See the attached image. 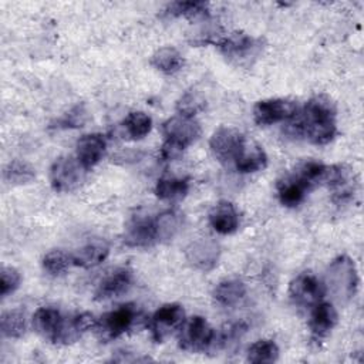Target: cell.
<instances>
[{
	"label": "cell",
	"mask_w": 364,
	"mask_h": 364,
	"mask_svg": "<svg viewBox=\"0 0 364 364\" xmlns=\"http://www.w3.org/2000/svg\"><path fill=\"white\" fill-rule=\"evenodd\" d=\"M336 105L330 97L318 94L289 119L287 129L293 135L303 136L314 145H326L337 134Z\"/></svg>",
	"instance_id": "6da1fadb"
},
{
	"label": "cell",
	"mask_w": 364,
	"mask_h": 364,
	"mask_svg": "<svg viewBox=\"0 0 364 364\" xmlns=\"http://www.w3.org/2000/svg\"><path fill=\"white\" fill-rule=\"evenodd\" d=\"M326 293H330L340 304L351 301L358 289V273L354 260L347 255H340L331 260L326 270Z\"/></svg>",
	"instance_id": "7a4b0ae2"
},
{
	"label": "cell",
	"mask_w": 364,
	"mask_h": 364,
	"mask_svg": "<svg viewBox=\"0 0 364 364\" xmlns=\"http://www.w3.org/2000/svg\"><path fill=\"white\" fill-rule=\"evenodd\" d=\"M200 125L193 117L175 115L162 124V134L165 136L161 155L164 159L178 158L185 148L192 145L200 136Z\"/></svg>",
	"instance_id": "3957f363"
},
{
	"label": "cell",
	"mask_w": 364,
	"mask_h": 364,
	"mask_svg": "<svg viewBox=\"0 0 364 364\" xmlns=\"http://www.w3.org/2000/svg\"><path fill=\"white\" fill-rule=\"evenodd\" d=\"M220 53L236 64H243L256 57L262 48V41L243 31H232L228 36H220L215 44Z\"/></svg>",
	"instance_id": "277c9868"
},
{
	"label": "cell",
	"mask_w": 364,
	"mask_h": 364,
	"mask_svg": "<svg viewBox=\"0 0 364 364\" xmlns=\"http://www.w3.org/2000/svg\"><path fill=\"white\" fill-rule=\"evenodd\" d=\"M87 169L73 156H58L50 168V183L55 192H70L78 188Z\"/></svg>",
	"instance_id": "5b68a950"
},
{
	"label": "cell",
	"mask_w": 364,
	"mask_h": 364,
	"mask_svg": "<svg viewBox=\"0 0 364 364\" xmlns=\"http://www.w3.org/2000/svg\"><path fill=\"white\" fill-rule=\"evenodd\" d=\"M245 142L246 138L239 129L232 127H219L209 139V148L218 162L228 165L235 162Z\"/></svg>",
	"instance_id": "8992f818"
},
{
	"label": "cell",
	"mask_w": 364,
	"mask_h": 364,
	"mask_svg": "<svg viewBox=\"0 0 364 364\" xmlns=\"http://www.w3.org/2000/svg\"><path fill=\"white\" fill-rule=\"evenodd\" d=\"M289 296L293 304L303 309H311L323 300L326 296V287L314 273L303 272L290 282Z\"/></svg>",
	"instance_id": "52a82bcc"
},
{
	"label": "cell",
	"mask_w": 364,
	"mask_h": 364,
	"mask_svg": "<svg viewBox=\"0 0 364 364\" xmlns=\"http://www.w3.org/2000/svg\"><path fill=\"white\" fill-rule=\"evenodd\" d=\"M136 309L132 304L119 306L98 318L95 331L102 341L114 340L127 333L136 321Z\"/></svg>",
	"instance_id": "ba28073f"
},
{
	"label": "cell",
	"mask_w": 364,
	"mask_h": 364,
	"mask_svg": "<svg viewBox=\"0 0 364 364\" xmlns=\"http://www.w3.org/2000/svg\"><path fill=\"white\" fill-rule=\"evenodd\" d=\"M179 333V347L191 353L208 351L215 331L202 316H193L182 324Z\"/></svg>",
	"instance_id": "9c48e42d"
},
{
	"label": "cell",
	"mask_w": 364,
	"mask_h": 364,
	"mask_svg": "<svg viewBox=\"0 0 364 364\" xmlns=\"http://www.w3.org/2000/svg\"><path fill=\"white\" fill-rule=\"evenodd\" d=\"M185 323V311L181 304L168 303L161 306L151 317L149 328L155 343H162L173 333L179 331Z\"/></svg>",
	"instance_id": "30bf717a"
},
{
	"label": "cell",
	"mask_w": 364,
	"mask_h": 364,
	"mask_svg": "<svg viewBox=\"0 0 364 364\" xmlns=\"http://www.w3.org/2000/svg\"><path fill=\"white\" fill-rule=\"evenodd\" d=\"M297 104L289 98L260 100L253 107V119L257 125L267 127L289 121L297 112Z\"/></svg>",
	"instance_id": "8fae6325"
},
{
	"label": "cell",
	"mask_w": 364,
	"mask_h": 364,
	"mask_svg": "<svg viewBox=\"0 0 364 364\" xmlns=\"http://www.w3.org/2000/svg\"><path fill=\"white\" fill-rule=\"evenodd\" d=\"M185 256L192 267L200 272H210L219 262L220 246L210 237H200L189 243Z\"/></svg>",
	"instance_id": "7c38bea8"
},
{
	"label": "cell",
	"mask_w": 364,
	"mask_h": 364,
	"mask_svg": "<svg viewBox=\"0 0 364 364\" xmlns=\"http://www.w3.org/2000/svg\"><path fill=\"white\" fill-rule=\"evenodd\" d=\"M65 321L67 320L54 307H40L31 318L36 333L54 344L63 343Z\"/></svg>",
	"instance_id": "4fadbf2b"
},
{
	"label": "cell",
	"mask_w": 364,
	"mask_h": 364,
	"mask_svg": "<svg viewBox=\"0 0 364 364\" xmlns=\"http://www.w3.org/2000/svg\"><path fill=\"white\" fill-rule=\"evenodd\" d=\"M338 320L337 310L328 301H318L316 306L311 307L309 328H310V338L313 343L320 344L323 343L333 331Z\"/></svg>",
	"instance_id": "5bb4252c"
},
{
	"label": "cell",
	"mask_w": 364,
	"mask_h": 364,
	"mask_svg": "<svg viewBox=\"0 0 364 364\" xmlns=\"http://www.w3.org/2000/svg\"><path fill=\"white\" fill-rule=\"evenodd\" d=\"M156 242L155 219L142 213L132 216L125 226L124 243L131 247H148Z\"/></svg>",
	"instance_id": "9a60e30c"
},
{
	"label": "cell",
	"mask_w": 364,
	"mask_h": 364,
	"mask_svg": "<svg viewBox=\"0 0 364 364\" xmlns=\"http://www.w3.org/2000/svg\"><path fill=\"white\" fill-rule=\"evenodd\" d=\"M132 284V272L127 267H118L102 277L98 283L94 299L95 300H109L119 297L129 290Z\"/></svg>",
	"instance_id": "2e32d148"
},
{
	"label": "cell",
	"mask_w": 364,
	"mask_h": 364,
	"mask_svg": "<svg viewBox=\"0 0 364 364\" xmlns=\"http://www.w3.org/2000/svg\"><path fill=\"white\" fill-rule=\"evenodd\" d=\"M107 141L102 134L92 132L82 135L75 145L78 162L88 171L94 168L105 155Z\"/></svg>",
	"instance_id": "e0dca14e"
},
{
	"label": "cell",
	"mask_w": 364,
	"mask_h": 364,
	"mask_svg": "<svg viewBox=\"0 0 364 364\" xmlns=\"http://www.w3.org/2000/svg\"><path fill=\"white\" fill-rule=\"evenodd\" d=\"M324 183L331 189L336 202H346L354 193L353 172L344 165H330Z\"/></svg>",
	"instance_id": "ac0fdd59"
},
{
	"label": "cell",
	"mask_w": 364,
	"mask_h": 364,
	"mask_svg": "<svg viewBox=\"0 0 364 364\" xmlns=\"http://www.w3.org/2000/svg\"><path fill=\"white\" fill-rule=\"evenodd\" d=\"M209 223L218 233L230 235L239 228V212L233 203L228 200H220L210 209Z\"/></svg>",
	"instance_id": "d6986e66"
},
{
	"label": "cell",
	"mask_w": 364,
	"mask_h": 364,
	"mask_svg": "<svg viewBox=\"0 0 364 364\" xmlns=\"http://www.w3.org/2000/svg\"><path fill=\"white\" fill-rule=\"evenodd\" d=\"M108 255H109V246L107 245V242L101 239H92L85 245H82L81 247H78L73 253L71 259H73V264L80 266L82 269H91L102 263L108 257Z\"/></svg>",
	"instance_id": "ffe728a7"
},
{
	"label": "cell",
	"mask_w": 364,
	"mask_h": 364,
	"mask_svg": "<svg viewBox=\"0 0 364 364\" xmlns=\"http://www.w3.org/2000/svg\"><path fill=\"white\" fill-rule=\"evenodd\" d=\"M233 164L239 172L252 173L266 168L267 155L259 144L246 141Z\"/></svg>",
	"instance_id": "44dd1931"
},
{
	"label": "cell",
	"mask_w": 364,
	"mask_h": 364,
	"mask_svg": "<svg viewBox=\"0 0 364 364\" xmlns=\"http://www.w3.org/2000/svg\"><path fill=\"white\" fill-rule=\"evenodd\" d=\"M310 189L306 183L294 173L284 176L277 182V196L283 206L296 208L299 206Z\"/></svg>",
	"instance_id": "7402d4cb"
},
{
	"label": "cell",
	"mask_w": 364,
	"mask_h": 364,
	"mask_svg": "<svg viewBox=\"0 0 364 364\" xmlns=\"http://www.w3.org/2000/svg\"><path fill=\"white\" fill-rule=\"evenodd\" d=\"M247 330V326L243 321H236V323H229L220 328L219 333H215L212 344L208 351H232L235 350L242 337L245 336Z\"/></svg>",
	"instance_id": "603a6c76"
},
{
	"label": "cell",
	"mask_w": 364,
	"mask_h": 364,
	"mask_svg": "<svg viewBox=\"0 0 364 364\" xmlns=\"http://www.w3.org/2000/svg\"><path fill=\"white\" fill-rule=\"evenodd\" d=\"M149 63L158 71H161L166 75H172V74H176L178 71H181L183 68L185 58L182 57V54L175 47L166 46V47L158 48L151 55Z\"/></svg>",
	"instance_id": "cb8c5ba5"
},
{
	"label": "cell",
	"mask_w": 364,
	"mask_h": 364,
	"mask_svg": "<svg viewBox=\"0 0 364 364\" xmlns=\"http://www.w3.org/2000/svg\"><path fill=\"white\" fill-rule=\"evenodd\" d=\"M246 296V284L239 279H225L213 289V299L225 307L237 304Z\"/></svg>",
	"instance_id": "d4e9b609"
},
{
	"label": "cell",
	"mask_w": 364,
	"mask_h": 364,
	"mask_svg": "<svg viewBox=\"0 0 364 364\" xmlns=\"http://www.w3.org/2000/svg\"><path fill=\"white\" fill-rule=\"evenodd\" d=\"M182 225H183V218L179 212L173 209L162 212L155 218L156 240L158 242L172 240L182 229Z\"/></svg>",
	"instance_id": "484cf974"
},
{
	"label": "cell",
	"mask_w": 364,
	"mask_h": 364,
	"mask_svg": "<svg viewBox=\"0 0 364 364\" xmlns=\"http://www.w3.org/2000/svg\"><path fill=\"white\" fill-rule=\"evenodd\" d=\"M189 192V181L185 178H161L155 185V195L168 202L183 199Z\"/></svg>",
	"instance_id": "4316f807"
},
{
	"label": "cell",
	"mask_w": 364,
	"mask_h": 364,
	"mask_svg": "<svg viewBox=\"0 0 364 364\" xmlns=\"http://www.w3.org/2000/svg\"><path fill=\"white\" fill-rule=\"evenodd\" d=\"M27 317L23 310H7L1 314L0 330L7 338H20L27 331Z\"/></svg>",
	"instance_id": "83f0119b"
},
{
	"label": "cell",
	"mask_w": 364,
	"mask_h": 364,
	"mask_svg": "<svg viewBox=\"0 0 364 364\" xmlns=\"http://www.w3.org/2000/svg\"><path fill=\"white\" fill-rule=\"evenodd\" d=\"M36 178V169L26 161L13 159L3 169V179L10 185H26Z\"/></svg>",
	"instance_id": "f1b7e54d"
},
{
	"label": "cell",
	"mask_w": 364,
	"mask_h": 364,
	"mask_svg": "<svg viewBox=\"0 0 364 364\" xmlns=\"http://www.w3.org/2000/svg\"><path fill=\"white\" fill-rule=\"evenodd\" d=\"M122 128L131 139H142L151 132L152 119L142 111H132L122 121Z\"/></svg>",
	"instance_id": "f546056e"
},
{
	"label": "cell",
	"mask_w": 364,
	"mask_h": 364,
	"mask_svg": "<svg viewBox=\"0 0 364 364\" xmlns=\"http://www.w3.org/2000/svg\"><path fill=\"white\" fill-rule=\"evenodd\" d=\"M279 360V347L273 340H257L247 350V361L253 364H270Z\"/></svg>",
	"instance_id": "4dcf8cb0"
},
{
	"label": "cell",
	"mask_w": 364,
	"mask_h": 364,
	"mask_svg": "<svg viewBox=\"0 0 364 364\" xmlns=\"http://www.w3.org/2000/svg\"><path fill=\"white\" fill-rule=\"evenodd\" d=\"M165 13L171 17H185L196 20L205 17L208 11V3L205 1H173L166 6Z\"/></svg>",
	"instance_id": "1f68e13d"
},
{
	"label": "cell",
	"mask_w": 364,
	"mask_h": 364,
	"mask_svg": "<svg viewBox=\"0 0 364 364\" xmlns=\"http://www.w3.org/2000/svg\"><path fill=\"white\" fill-rule=\"evenodd\" d=\"M71 264H73L71 256H68L63 250H50L48 253L44 255V257L41 260L43 270L47 274L54 276V277L64 274Z\"/></svg>",
	"instance_id": "d6a6232c"
},
{
	"label": "cell",
	"mask_w": 364,
	"mask_h": 364,
	"mask_svg": "<svg viewBox=\"0 0 364 364\" xmlns=\"http://www.w3.org/2000/svg\"><path fill=\"white\" fill-rule=\"evenodd\" d=\"M205 108V100L203 97L193 90L186 91L185 94L181 95V98L176 101V111L181 115H186V117H193L195 114H198L199 111H202Z\"/></svg>",
	"instance_id": "836d02e7"
},
{
	"label": "cell",
	"mask_w": 364,
	"mask_h": 364,
	"mask_svg": "<svg viewBox=\"0 0 364 364\" xmlns=\"http://www.w3.org/2000/svg\"><path fill=\"white\" fill-rule=\"evenodd\" d=\"M87 111L84 105H75L68 112H65L61 118L55 121L53 128L58 129H68V128H80L87 122Z\"/></svg>",
	"instance_id": "e575fe53"
},
{
	"label": "cell",
	"mask_w": 364,
	"mask_h": 364,
	"mask_svg": "<svg viewBox=\"0 0 364 364\" xmlns=\"http://www.w3.org/2000/svg\"><path fill=\"white\" fill-rule=\"evenodd\" d=\"M21 282V276L17 269L11 266H3L0 272V294L3 297L14 293Z\"/></svg>",
	"instance_id": "d590c367"
}]
</instances>
